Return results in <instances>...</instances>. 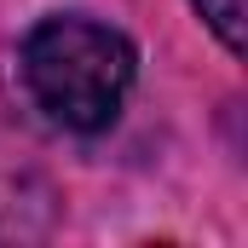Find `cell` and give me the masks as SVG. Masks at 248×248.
Wrapping results in <instances>:
<instances>
[{"instance_id": "cell-1", "label": "cell", "mask_w": 248, "mask_h": 248, "mask_svg": "<svg viewBox=\"0 0 248 248\" xmlns=\"http://www.w3.org/2000/svg\"><path fill=\"white\" fill-rule=\"evenodd\" d=\"M133 69H139L133 41L81 12L41 17L23 35V87L35 110H46L69 133H104L116 122L133 87Z\"/></svg>"}, {"instance_id": "cell-2", "label": "cell", "mask_w": 248, "mask_h": 248, "mask_svg": "<svg viewBox=\"0 0 248 248\" xmlns=\"http://www.w3.org/2000/svg\"><path fill=\"white\" fill-rule=\"evenodd\" d=\"M202 17H208V29L231 46V52H243V0H190Z\"/></svg>"}]
</instances>
